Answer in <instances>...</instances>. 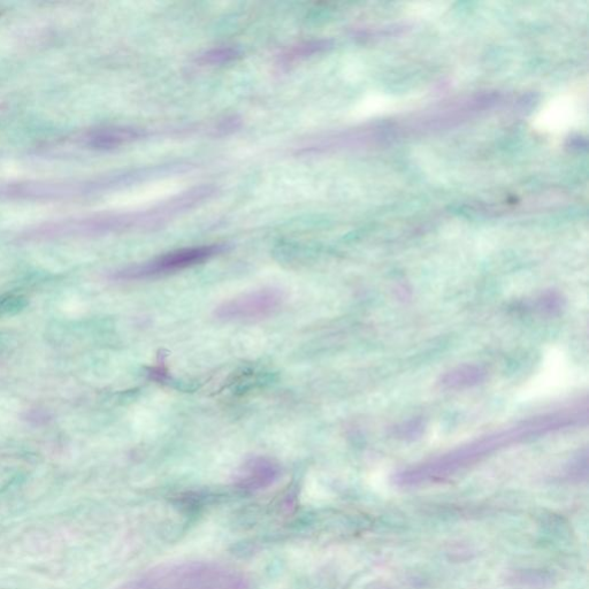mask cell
Here are the masks:
<instances>
[{
	"label": "cell",
	"mask_w": 589,
	"mask_h": 589,
	"mask_svg": "<svg viewBox=\"0 0 589 589\" xmlns=\"http://www.w3.org/2000/svg\"><path fill=\"white\" fill-rule=\"evenodd\" d=\"M241 57V51L234 47L214 48L201 53L196 63L201 66H216L232 63Z\"/></svg>",
	"instance_id": "11"
},
{
	"label": "cell",
	"mask_w": 589,
	"mask_h": 589,
	"mask_svg": "<svg viewBox=\"0 0 589 589\" xmlns=\"http://www.w3.org/2000/svg\"><path fill=\"white\" fill-rule=\"evenodd\" d=\"M328 45H330V43L327 41H310L294 45V47L289 48L287 51L282 53V56L280 57V64L287 66L297 63V61H301L305 58L316 55V53L326 50Z\"/></svg>",
	"instance_id": "10"
},
{
	"label": "cell",
	"mask_w": 589,
	"mask_h": 589,
	"mask_svg": "<svg viewBox=\"0 0 589 589\" xmlns=\"http://www.w3.org/2000/svg\"><path fill=\"white\" fill-rule=\"evenodd\" d=\"M217 194L216 186H197L140 210L97 213L51 221L45 227V234L50 241H58L154 231L171 223L182 214L210 202Z\"/></svg>",
	"instance_id": "2"
},
{
	"label": "cell",
	"mask_w": 589,
	"mask_h": 589,
	"mask_svg": "<svg viewBox=\"0 0 589 589\" xmlns=\"http://www.w3.org/2000/svg\"><path fill=\"white\" fill-rule=\"evenodd\" d=\"M27 305L25 297L20 295H3L0 296V318L15 315Z\"/></svg>",
	"instance_id": "12"
},
{
	"label": "cell",
	"mask_w": 589,
	"mask_h": 589,
	"mask_svg": "<svg viewBox=\"0 0 589 589\" xmlns=\"http://www.w3.org/2000/svg\"><path fill=\"white\" fill-rule=\"evenodd\" d=\"M118 589H250L240 571L212 562H180L157 566Z\"/></svg>",
	"instance_id": "3"
},
{
	"label": "cell",
	"mask_w": 589,
	"mask_h": 589,
	"mask_svg": "<svg viewBox=\"0 0 589 589\" xmlns=\"http://www.w3.org/2000/svg\"><path fill=\"white\" fill-rule=\"evenodd\" d=\"M107 173L93 178L0 183V202H71L111 194Z\"/></svg>",
	"instance_id": "4"
},
{
	"label": "cell",
	"mask_w": 589,
	"mask_h": 589,
	"mask_svg": "<svg viewBox=\"0 0 589 589\" xmlns=\"http://www.w3.org/2000/svg\"><path fill=\"white\" fill-rule=\"evenodd\" d=\"M588 472V453L587 449L580 451V453L573 458L566 470V476L569 479L581 480L587 477Z\"/></svg>",
	"instance_id": "14"
},
{
	"label": "cell",
	"mask_w": 589,
	"mask_h": 589,
	"mask_svg": "<svg viewBox=\"0 0 589 589\" xmlns=\"http://www.w3.org/2000/svg\"><path fill=\"white\" fill-rule=\"evenodd\" d=\"M148 129L134 126H102L87 130L79 136L82 147L95 151H111L147 139Z\"/></svg>",
	"instance_id": "7"
},
{
	"label": "cell",
	"mask_w": 589,
	"mask_h": 589,
	"mask_svg": "<svg viewBox=\"0 0 589 589\" xmlns=\"http://www.w3.org/2000/svg\"><path fill=\"white\" fill-rule=\"evenodd\" d=\"M488 372L478 364H462L442 374L438 385L443 390H465L484 384Z\"/></svg>",
	"instance_id": "9"
},
{
	"label": "cell",
	"mask_w": 589,
	"mask_h": 589,
	"mask_svg": "<svg viewBox=\"0 0 589 589\" xmlns=\"http://www.w3.org/2000/svg\"><path fill=\"white\" fill-rule=\"evenodd\" d=\"M561 304V297L556 294L545 295L540 300V308L553 313L560 310Z\"/></svg>",
	"instance_id": "15"
},
{
	"label": "cell",
	"mask_w": 589,
	"mask_h": 589,
	"mask_svg": "<svg viewBox=\"0 0 589 589\" xmlns=\"http://www.w3.org/2000/svg\"><path fill=\"white\" fill-rule=\"evenodd\" d=\"M425 425L422 419H412L407 423L397 426L395 435L402 440H416L422 436Z\"/></svg>",
	"instance_id": "13"
},
{
	"label": "cell",
	"mask_w": 589,
	"mask_h": 589,
	"mask_svg": "<svg viewBox=\"0 0 589 589\" xmlns=\"http://www.w3.org/2000/svg\"><path fill=\"white\" fill-rule=\"evenodd\" d=\"M588 423V402L579 401L561 409L541 413L501 430L480 436V438L448 451L430 461L411 466L397 472L394 484L400 487H415L440 483L470 468L499 451L542 438L553 433L583 427Z\"/></svg>",
	"instance_id": "1"
},
{
	"label": "cell",
	"mask_w": 589,
	"mask_h": 589,
	"mask_svg": "<svg viewBox=\"0 0 589 589\" xmlns=\"http://www.w3.org/2000/svg\"><path fill=\"white\" fill-rule=\"evenodd\" d=\"M223 244L179 249L141 264L130 265L113 272L111 278L117 281H141L164 277L203 264L221 254Z\"/></svg>",
	"instance_id": "5"
},
{
	"label": "cell",
	"mask_w": 589,
	"mask_h": 589,
	"mask_svg": "<svg viewBox=\"0 0 589 589\" xmlns=\"http://www.w3.org/2000/svg\"><path fill=\"white\" fill-rule=\"evenodd\" d=\"M285 301L286 295L279 288L250 290L219 304L214 317L226 323H252L277 315Z\"/></svg>",
	"instance_id": "6"
},
{
	"label": "cell",
	"mask_w": 589,
	"mask_h": 589,
	"mask_svg": "<svg viewBox=\"0 0 589 589\" xmlns=\"http://www.w3.org/2000/svg\"><path fill=\"white\" fill-rule=\"evenodd\" d=\"M279 474V465L271 458L256 456L241 466L236 481L242 487L260 489L273 484Z\"/></svg>",
	"instance_id": "8"
}]
</instances>
